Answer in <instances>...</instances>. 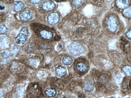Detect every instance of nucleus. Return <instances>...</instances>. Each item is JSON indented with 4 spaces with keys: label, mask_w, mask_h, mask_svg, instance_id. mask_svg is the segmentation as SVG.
Listing matches in <instances>:
<instances>
[{
    "label": "nucleus",
    "mask_w": 131,
    "mask_h": 98,
    "mask_svg": "<svg viewBox=\"0 0 131 98\" xmlns=\"http://www.w3.org/2000/svg\"><path fill=\"white\" fill-rule=\"evenodd\" d=\"M28 35L27 28L26 27H24L21 29L19 34L15 38V42L18 44H24L26 42Z\"/></svg>",
    "instance_id": "7ed1b4c3"
},
{
    "label": "nucleus",
    "mask_w": 131,
    "mask_h": 98,
    "mask_svg": "<svg viewBox=\"0 0 131 98\" xmlns=\"http://www.w3.org/2000/svg\"><path fill=\"white\" fill-rule=\"evenodd\" d=\"M130 85H131V84H130Z\"/></svg>",
    "instance_id": "bb28decb"
},
{
    "label": "nucleus",
    "mask_w": 131,
    "mask_h": 98,
    "mask_svg": "<svg viewBox=\"0 0 131 98\" xmlns=\"http://www.w3.org/2000/svg\"><path fill=\"white\" fill-rule=\"evenodd\" d=\"M84 88L87 91H90L93 89L94 87H93L91 82H86L84 84Z\"/></svg>",
    "instance_id": "dca6fc26"
},
{
    "label": "nucleus",
    "mask_w": 131,
    "mask_h": 98,
    "mask_svg": "<svg viewBox=\"0 0 131 98\" xmlns=\"http://www.w3.org/2000/svg\"><path fill=\"white\" fill-rule=\"evenodd\" d=\"M7 31V28L5 26H1V33H4L5 32H6Z\"/></svg>",
    "instance_id": "aec40b11"
},
{
    "label": "nucleus",
    "mask_w": 131,
    "mask_h": 98,
    "mask_svg": "<svg viewBox=\"0 0 131 98\" xmlns=\"http://www.w3.org/2000/svg\"><path fill=\"white\" fill-rule=\"evenodd\" d=\"M59 1H61V0H59Z\"/></svg>",
    "instance_id": "cd10ccee"
},
{
    "label": "nucleus",
    "mask_w": 131,
    "mask_h": 98,
    "mask_svg": "<svg viewBox=\"0 0 131 98\" xmlns=\"http://www.w3.org/2000/svg\"><path fill=\"white\" fill-rule=\"evenodd\" d=\"M31 27L32 29L33 30L36 32H38L39 31L42 30L43 29H46L48 28L47 27L45 26H44L42 24L37 23H34L31 25Z\"/></svg>",
    "instance_id": "0eeeda50"
},
{
    "label": "nucleus",
    "mask_w": 131,
    "mask_h": 98,
    "mask_svg": "<svg viewBox=\"0 0 131 98\" xmlns=\"http://www.w3.org/2000/svg\"><path fill=\"white\" fill-rule=\"evenodd\" d=\"M63 63L65 65H69L73 62V59L69 56H65L63 59Z\"/></svg>",
    "instance_id": "2eb2a0df"
},
{
    "label": "nucleus",
    "mask_w": 131,
    "mask_h": 98,
    "mask_svg": "<svg viewBox=\"0 0 131 98\" xmlns=\"http://www.w3.org/2000/svg\"><path fill=\"white\" fill-rule=\"evenodd\" d=\"M40 35L41 37L46 40H50L52 37V33L50 31L47 30L46 29H43L40 31Z\"/></svg>",
    "instance_id": "6e6552de"
},
{
    "label": "nucleus",
    "mask_w": 131,
    "mask_h": 98,
    "mask_svg": "<svg viewBox=\"0 0 131 98\" xmlns=\"http://www.w3.org/2000/svg\"><path fill=\"white\" fill-rule=\"evenodd\" d=\"M56 90L53 88L47 89L45 91V94L48 97H54L56 95Z\"/></svg>",
    "instance_id": "ddd939ff"
},
{
    "label": "nucleus",
    "mask_w": 131,
    "mask_h": 98,
    "mask_svg": "<svg viewBox=\"0 0 131 98\" xmlns=\"http://www.w3.org/2000/svg\"><path fill=\"white\" fill-rule=\"evenodd\" d=\"M77 70L80 72H84L87 70V66L85 64L82 62H79L76 65Z\"/></svg>",
    "instance_id": "9b49d317"
},
{
    "label": "nucleus",
    "mask_w": 131,
    "mask_h": 98,
    "mask_svg": "<svg viewBox=\"0 0 131 98\" xmlns=\"http://www.w3.org/2000/svg\"><path fill=\"white\" fill-rule=\"evenodd\" d=\"M128 55V60L129 61V62L131 63V54H129Z\"/></svg>",
    "instance_id": "393cba45"
},
{
    "label": "nucleus",
    "mask_w": 131,
    "mask_h": 98,
    "mask_svg": "<svg viewBox=\"0 0 131 98\" xmlns=\"http://www.w3.org/2000/svg\"><path fill=\"white\" fill-rule=\"evenodd\" d=\"M124 14L127 17H131V7L125 9L124 11Z\"/></svg>",
    "instance_id": "6ab92c4d"
},
{
    "label": "nucleus",
    "mask_w": 131,
    "mask_h": 98,
    "mask_svg": "<svg viewBox=\"0 0 131 98\" xmlns=\"http://www.w3.org/2000/svg\"><path fill=\"white\" fill-rule=\"evenodd\" d=\"M60 39V37L59 36H58V35H56L55 37H54V40L55 41H58Z\"/></svg>",
    "instance_id": "a878e982"
},
{
    "label": "nucleus",
    "mask_w": 131,
    "mask_h": 98,
    "mask_svg": "<svg viewBox=\"0 0 131 98\" xmlns=\"http://www.w3.org/2000/svg\"><path fill=\"white\" fill-rule=\"evenodd\" d=\"M59 16L57 13H51L48 17V21L50 24H55L59 21Z\"/></svg>",
    "instance_id": "39448f33"
},
{
    "label": "nucleus",
    "mask_w": 131,
    "mask_h": 98,
    "mask_svg": "<svg viewBox=\"0 0 131 98\" xmlns=\"http://www.w3.org/2000/svg\"><path fill=\"white\" fill-rule=\"evenodd\" d=\"M30 1L34 4H38L42 1V0H30Z\"/></svg>",
    "instance_id": "4be33fe9"
},
{
    "label": "nucleus",
    "mask_w": 131,
    "mask_h": 98,
    "mask_svg": "<svg viewBox=\"0 0 131 98\" xmlns=\"http://www.w3.org/2000/svg\"><path fill=\"white\" fill-rule=\"evenodd\" d=\"M117 7L121 9L126 8L129 5L128 0H117L116 2Z\"/></svg>",
    "instance_id": "1a4fd4ad"
},
{
    "label": "nucleus",
    "mask_w": 131,
    "mask_h": 98,
    "mask_svg": "<svg viewBox=\"0 0 131 98\" xmlns=\"http://www.w3.org/2000/svg\"><path fill=\"white\" fill-rule=\"evenodd\" d=\"M28 96L31 98H37L41 96L42 91L38 84H34L29 87L28 91Z\"/></svg>",
    "instance_id": "f03ea898"
},
{
    "label": "nucleus",
    "mask_w": 131,
    "mask_h": 98,
    "mask_svg": "<svg viewBox=\"0 0 131 98\" xmlns=\"http://www.w3.org/2000/svg\"><path fill=\"white\" fill-rule=\"evenodd\" d=\"M2 54L5 57H7L9 56V53L7 52H2Z\"/></svg>",
    "instance_id": "5701e85b"
},
{
    "label": "nucleus",
    "mask_w": 131,
    "mask_h": 98,
    "mask_svg": "<svg viewBox=\"0 0 131 98\" xmlns=\"http://www.w3.org/2000/svg\"><path fill=\"white\" fill-rule=\"evenodd\" d=\"M69 53L75 56H78L83 54L84 52V47L82 45L78 43H73L69 45Z\"/></svg>",
    "instance_id": "f257e3e1"
},
{
    "label": "nucleus",
    "mask_w": 131,
    "mask_h": 98,
    "mask_svg": "<svg viewBox=\"0 0 131 98\" xmlns=\"http://www.w3.org/2000/svg\"><path fill=\"white\" fill-rule=\"evenodd\" d=\"M84 3V0H73L72 3L75 7L81 6Z\"/></svg>",
    "instance_id": "f3484780"
},
{
    "label": "nucleus",
    "mask_w": 131,
    "mask_h": 98,
    "mask_svg": "<svg viewBox=\"0 0 131 98\" xmlns=\"http://www.w3.org/2000/svg\"><path fill=\"white\" fill-rule=\"evenodd\" d=\"M126 35L128 39L131 40V30H129L128 31H127L126 33Z\"/></svg>",
    "instance_id": "412c9836"
},
{
    "label": "nucleus",
    "mask_w": 131,
    "mask_h": 98,
    "mask_svg": "<svg viewBox=\"0 0 131 98\" xmlns=\"http://www.w3.org/2000/svg\"><path fill=\"white\" fill-rule=\"evenodd\" d=\"M4 2L6 3L7 4H9L12 3L13 1V0H3Z\"/></svg>",
    "instance_id": "b1692460"
},
{
    "label": "nucleus",
    "mask_w": 131,
    "mask_h": 98,
    "mask_svg": "<svg viewBox=\"0 0 131 98\" xmlns=\"http://www.w3.org/2000/svg\"><path fill=\"white\" fill-rule=\"evenodd\" d=\"M55 7V5L52 1L48 2L42 5V9L46 11L52 10Z\"/></svg>",
    "instance_id": "9d476101"
},
{
    "label": "nucleus",
    "mask_w": 131,
    "mask_h": 98,
    "mask_svg": "<svg viewBox=\"0 0 131 98\" xmlns=\"http://www.w3.org/2000/svg\"><path fill=\"white\" fill-rule=\"evenodd\" d=\"M15 11L19 12L23 9L24 7V4L22 3L19 1H17L14 4Z\"/></svg>",
    "instance_id": "4468645a"
},
{
    "label": "nucleus",
    "mask_w": 131,
    "mask_h": 98,
    "mask_svg": "<svg viewBox=\"0 0 131 98\" xmlns=\"http://www.w3.org/2000/svg\"><path fill=\"white\" fill-rule=\"evenodd\" d=\"M32 14L31 12L29 10H27L23 12L20 14L19 17L21 20L22 21H28L31 18Z\"/></svg>",
    "instance_id": "423d86ee"
},
{
    "label": "nucleus",
    "mask_w": 131,
    "mask_h": 98,
    "mask_svg": "<svg viewBox=\"0 0 131 98\" xmlns=\"http://www.w3.org/2000/svg\"><path fill=\"white\" fill-rule=\"evenodd\" d=\"M107 26L110 31L112 32L116 31L118 28V23L115 16L111 15L108 17L107 21Z\"/></svg>",
    "instance_id": "20e7f679"
},
{
    "label": "nucleus",
    "mask_w": 131,
    "mask_h": 98,
    "mask_svg": "<svg viewBox=\"0 0 131 98\" xmlns=\"http://www.w3.org/2000/svg\"><path fill=\"white\" fill-rule=\"evenodd\" d=\"M56 72L58 76L60 77H63L66 75V70L64 68L61 66H59L56 69Z\"/></svg>",
    "instance_id": "f8f14e48"
},
{
    "label": "nucleus",
    "mask_w": 131,
    "mask_h": 98,
    "mask_svg": "<svg viewBox=\"0 0 131 98\" xmlns=\"http://www.w3.org/2000/svg\"><path fill=\"white\" fill-rule=\"evenodd\" d=\"M123 70L125 73V74L127 76L131 75V67L128 66H126L124 67Z\"/></svg>",
    "instance_id": "a211bd4d"
}]
</instances>
